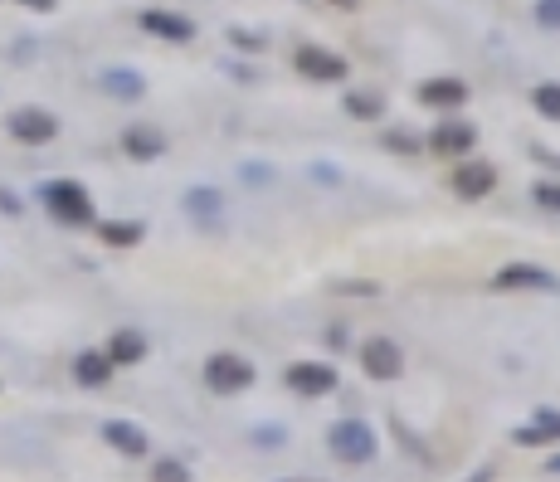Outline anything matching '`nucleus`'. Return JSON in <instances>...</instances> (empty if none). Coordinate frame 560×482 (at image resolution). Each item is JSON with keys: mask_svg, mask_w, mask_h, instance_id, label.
I'll return each instance as SVG.
<instances>
[{"mask_svg": "<svg viewBox=\"0 0 560 482\" xmlns=\"http://www.w3.org/2000/svg\"><path fill=\"white\" fill-rule=\"evenodd\" d=\"M327 448L336 453V463L346 468H366L375 458V429L366 419H336L327 429Z\"/></svg>", "mask_w": 560, "mask_h": 482, "instance_id": "nucleus-1", "label": "nucleus"}, {"mask_svg": "<svg viewBox=\"0 0 560 482\" xmlns=\"http://www.w3.org/2000/svg\"><path fill=\"white\" fill-rule=\"evenodd\" d=\"M39 195H44V210H49L59 224H69V229L93 224V195L78 186V181H49Z\"/></svg>", "mask_w": 560, "mask_h": 482, "instance_id": "nucleus-2", "label": "nucleus"}, {"mask_svg": "<svg viewBox=\"0 0 560 482\" xmlns=\"http://www.w3.org/2000/svg\"><path fill=\"white\" fill-rule=\"evenodd\" d=\"M205 385H210L215 395H244V390L254 385V366H249L244 356H234V351H215V356L205 361Z\"/></svg>", "mask_w": 560, "mask_h": 482, "instance_id": "nucleus-3", "label": "nucleus"}, {"mask_svg": "<svg viewBox=\"0 0 560 482\" xmlns=\"http://www.w3.org/2000/svg\"><path fill=\"white\" fill-rule=\"evenodd\" d=\"M293 69L302 78H312V83H336V78H346V59L332 54V49H322V44H298L293 49Z\"/></svg>", "mask_w": 560, "mask_h": 482, "instance_id": "nucleus-4", "label": "nucleus"}, {"mask_svg": "<svg viewBox=\"0 0 560 482\" xmlns=\"http://www.w3.org/2000/svg\"><path fill=\"white\" fill-rule=\"evenodd\" d=\"M10 137L15 142H25V147H44V142H54L59 137V117L54 112H44V108H20V112H10Z\"/></svg>", "mask_w": 560, "mask_h": 482, "instance_id": "nucleus-5", "label": "nucleus"}, {"mask_svg": "<svg viewBox=\"0 0 560 482\" xmlns=\"http://www.w3.org/2000/svg\"><path fill=\"white\" fill-rule=\"evenodd\" d=\"M288 390H298V395H332L336 385H341V375H336V366H327V361H293L288 366Z\"/></svg>", "mask_w": 560, "mask_h": 482, "instance_id": "nucleus-6", "label": "nucleus"}, {"mask_svg": "<svg viewBox=\"0 0 560 482\" xmlns=\"http://www.w3.org/2000/svg\"><path fill=\"white\" fill-rule=\"evenodd\" d=\"M361 371L371 375V380H400V371H405V351L395 346V341H366L361 346Z\"/></svg>", "mask_w": 560, "mask_h": 482, "instance_id": "nucleus-7", "label": "nucleus"}, {"mask_svg": "<svg viewBox=\"0 0 560 482\" xmlns=\"http://www.w3.org/2000/svg\"><path fill=\"white\" fill-rule=\"evenodd\" d=\"M492 186H497V171H492L487 161H478V156H468V161L453 166V195L483 200V195H492Z\"/></svg>", "mask_w": 560, "mask_h": 482, "instance_id": "nucleus-8", "label": "nucleus"}, {"mask_svg": "<svg viewBox=\"0 0 560 482\" xmlns=\"http://www.w3.org/2000/svg\"><path fill=\"white\" fill-rule=\"evenodd\" d=\"M478 142V132L468 127V122H458V117H444L439 127H434V137H429V147L439 151V156H468Z\"/></svg>", "mask_w": 560, "mask_h": 482, "instance_id": "nucleus-9", "label": "nucleus"}, {"mask_svg": "<svg viewBox=\"0 0 560 482\" xmlns=\"http://www.w3.org/2000/svg\"><path fill=\"white\" fill-rule=\"evenodd\" d=\"M492 288H546V293H556L560 278L556 273H546V268H536V263H512V268H502L497 278H492Z\"/></svg>", "mask_w": 560, "mask_h": 482, "instance_id": "nucleus-10", "label": "nucleus"}, {"mask_svg": "<svg viewBox=\"0 0 560 482\" xmlns=\"http://www.w3.org/2000/svg\"><path fill=\"white\" fill-rule=\"evenodd\" d=\"M142 30L156 39H166V44H186L195 39V25H190L186 15H171V10H142Z\"/></svg>", "mask_w": 560, "mask_h": 482, "instance_id": "nucleus-11", "label": "nucleus"}, {"mask_svg": "<svg viewBox=\"0 0 560 482\" xmlns=\"http://www.w3.org/2000/svg\"><path fill=\"white\" fill-rule=\"evenodd\" d=\"M122 151L137 156V161H156V156L166 151V137H161L156 127H147V122H132V127L122 132Z\"/></svg>", "mask_w": 560, "mask_h": 482, "instance_id": "nucleus-12", "label": "nucleus"}, {"mask_svg": "<svg viewBox=\"0 0 560 482\" xmlns=\"http://www.w3.org/2000/svg\"><path fill=\"white\" fill-rule=\"evenodd\" d=\"M74 380L83 385V390H103V385L112 380L108 351H78L74 356Z\"/></svg>", "mask_w": 560, "mask_h": 482, "instance_id": "nucleus-13", "label": "nucleus"}, {"mask_svg": "<svg viewBox=\"0 0 560 482\" xmlns=\"http://www.w3.org/2000/svg\"><path fill=\"white\" fill-rule=\"evenodd\" d=\"M103 439H108L117 453H127V458H147V434H142L137 424H127V419H108V424H103Z\"/></svg>", "mask_w": 560, "mask_h": 482, "instance_id": "nucleus-14", "label": "nucleus"}, {"mask_svg": "<svg viewBox=\"0 0 560 482\" xmlns=\"http://www.w3.org/2000/svg\"><path fill=\"white\" fill-rule=\"evenodd\" d=\"M142 356H147V336L132 332V327H122V332L108 341V361L112 366H137Z\"/></svg>", "mask_w": 560, "mask_h": 482, "instance_id": "nucleus-15", "label": "nucleus"}, {"mask_svg": "<svg viewBox=\"0 0 560 482\" xmlns=\"http://www.w3.org/2000/svg\"><path fill=\"white\" fill-rule=\"evenodd\" d=\"M463 98H468V88H463L458 78H434V83L419 88V103H424V108H458Z\"/></svg>", "mask_w": 560, "mask_h": 482, "instance_id": "nucleus-16", "label": "nucleus"}, {"mask_svg": "<svg viewBox=\"0 0 560 482\" xmlns=\"http://www.w3.org/2000/svg\"><path fill=\"white\" fill-rule=\"evenodd\" d=\"M186 210L195 215L200 224H220L224 215V205H220V190H210V186H195L186 195Z\"/></svg>", "mask_w": 560, "mask_h": 482, "instance_id": "nucleus-17", "label": "nucleus"}, {"mask_svg": "<svg viewBox=\"0 0 560 482\" xmlns=\"http://www.w3.org/2000/svg\"><path fill=\"white\" fill-rule=\"evenodd\" d=\"M98 239H103V244H112V249H132V244L142 239V224H132V220H103V224H98Z\"/></svg>", "mask_w": 560, "mask_h": 482, "instance_id": "nucleus-18", "label": "nucleus"}, {"mask_svg": "<svg viewBox=\"0 0 560 482\" xmlns=\"http://www.w3.org/2000/svg\"><path fill=\"white\" fill-rule=\"evenodd\" d=\"M103 88H108L112 98H127V103H132V98H142L147 83H142V74H132V69H108V74H103Z\"/></svg>", "mask_w": 560, "mask_h": 482, "instance_id": "nucleus-19", "label": "nucleus"}, {"mask_svg": "<svg viewBox=\"0 0 560 482\" xmlns=\"http://www.w3.org/2000/svg\"><path fill=\"white\" fill-rule=\"evenodd\" d=\"M546 439H560V414H536L526 429H517V444H546Z\"/></svg>", "mask_w": 560, "mask_h": 482, "instance_id": "nucleus-20", "label": "nucleus"}, {"mask_svg": "<svg viewBox=\"0 0 560 482\" xmlns=\"http://www.w3.org/2000/svg\"><path fill=\"white\" fill-rule=\"evenodd\" d=\"M531 103H536L541 117L560 122V83H536V88H531Z\"/></svg>", "mask_w": 560, "mask_h": 482, "instance_id": "nucleus-21", "label": "nucleus"}, {"mask_svg": "<svg viewBox=\"0 0 560 482\" xmlns=\"http://www.w3.org/2000/svg\"><path fill=\"white\" fill-rule=\"evenodd\" d=\"M346 112L361 117V122H375V117L385 112V98H380V93H351V98H346Z\"/></svg>", "mask_w": 560, "mask_h": 482, "instance_id": "nucleus-22", "label": "nucleus"}, {"mask_svg": "<svg viewBox=\"0 0 560 482\" xmlns=\"http://www.w3.org/2000/svg\"><path fill=\"white\" fill-rule=\"evenodd\" d=\"M151 482H190V473L176 463V458H161V463L151 468Z\"/></svg>", "mask_w": 560, "mask_h": 482, "instance_id": "nucleus-23", "label": "nucleus"}, {"mask_svg": "<svg viewBox=\"0 0 560 482\" xmlns=\"http://www.w3.org/2000/svg\"><path fill=\"white\" fill-rule=\"evenodd\" d=\"M531 200H536L541 210H560V186L556 181H541V186L531 190Z\"/></svg>", "mask_w": 560, "mask_h": 482, "instance_id": "nucleus-24", "label": "nucleus"}, {"mask_svg": "<svg viewBox=\"0 0 560 482\" xmlns=\"http://www.w3.org/2000/svg\"><path fill=\"white\" fill-rule=\"evenodd\" d=\"M536 20L551 25V30H560V0H536Z\"/></svg>", "mask_w": 560, "mask_h": 482, "instance_id": "nucleus-25", "label": "nucleus"}, {"mask_svg": "<svg viewBox=\"0 0 560 482\" xmlns=\"http://www.w3.org/2000/svg\"><path fill=\"white\" fill-rule=\"evenodd\" d=\"M390 147H395V151H419V137H405V132H390Z\"/></svg>", "mask_w": 560, "mask_h": 482, "instance_id": "nucleus-26", "label": "nucleus"}, {"mask_svg": "<svg viewBox=\"0 0 560 482\" xmlns=\"http://www.w3.org/2000/svg\"><path fill=\"white\" fill-rule=\"evenodd\" d=\"M234 44H239V49H263V39L244 35V30H234Z\"/></svg>", "mask_w": 560, "mask_h": 482, "instance_id": "nucleus-27", "label": "nucleus"}, {"mask_svg": "<svg viewBox=\"0 0 560 482\" xmlns=\"http://www.w3.org/2000/svg\"><path fill=\"white\" fill-rule=\"evenodd\" d=\"M25 5H35V10H49V5H54V0H25Z\"/></svg>", "mask_w": 560, "mask_h": 482, "instance_id": "nucleus-28", "label": "nucleus"}, {"mask_svg": "<svg viewBox=\"0 0 560 482\" xmlns=\"http://www.w3.org/2000/svg\"><path fill=\"white\" fill-rule=\"evenodd\" d=\"M332 5H346V10H351V5H361V0H332Z\"/></svg>", "mask_w": 560, "mask_h": 482, "instance_id": "nucleus-29", "label": "nucleus"}, {"mask_svg": "<svg viewBox=\"0 0 560 482\" xmlns=\"http://www.w3.org/2000/svg\"><path fill=\"white\" fill-rule=\"evenodd\" d=\"M551 473H560V458H551Z\"/></svg>", "mask_w": 560, "mask_h": 482, "instance_id": "nucleus-30", "label": "nucleus"}]
</instances>
